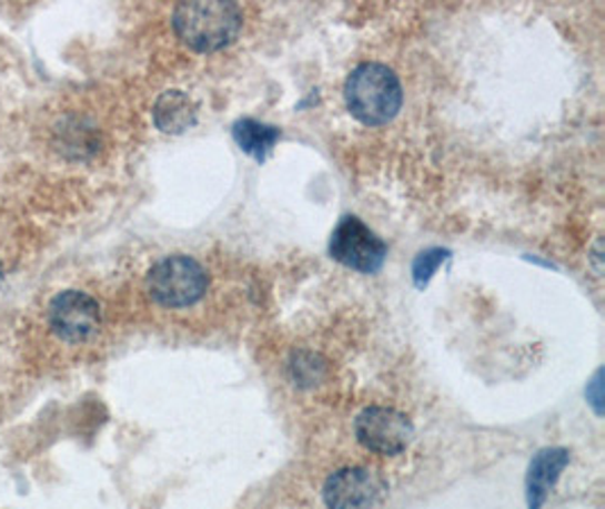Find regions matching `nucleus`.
I'll return each mask as SVG.
<instances>
[{"mask_svg":"<svg viewBox=\"0 0 605 509\" xmlns=\"http://www.w3.org/2000/svg\"><path fill=\"white\" fill-rule=\"evenodd\" d=\"M402 84L389 67L367 62L356 67L345 82V102L363 125H386L402 106Z\"/></svg>","mask_w":605,"mask_h":509,"instance_id":"nucleus-1","label":"nucleus"},{"mask_svg":"<svg viewBox=\"0 0 605 509\" xmlns=\"http://www.w3.org/2000/svg\"><path fill=\"white\" fill-rule=\"evenodd\" d=\"M175 34L198 52H213L236 41L243 30V10L236 3H182L173 12Z\"/></svg>","mask_w":605,"mask_h":509,"instance_id":"nucleus-2","label":"nucleus"},{"mask_svg":"<svg viewBox=\"0 0 605 509\" xmlns=\"http://www.w3.org/2000/svg\"><path fill=\"white\" fill-rule=\"evenodd\" d=\"M204 267L184 254L161 258L148 274L150 297L167 308H184L206 293Z\"/></svg>","mask_w":605,"mask_h":509,"instance_id":"nucleus-3","label":"nucleus"},{"mask_svg":"<svg viewBox=\"0 0 605 509\" xmlns=\"http://www.w3.org/2000/svg\"><path fill=\"white\" fill-rule=\"evenodd\" d=\"M329 252L345 267L372 274L386 261L389 247L356 215H347L334 230Z\"/></svg>","mask_w":605,"mask_h":509,"instance_id":"nucleus-4","label":"nucleus"},{"mask_svg":"<svg viewBox=\"0 0 605 509\" xmlns=\"http://www.w3.org/2000/svg\"><path fill=\"white\" fill-rule=\"evenodd\" d=\"M48 324L62 343L82 345L100 330L102 313L91 295L82 291H64L52 299L48 308Z\"/></svg>","mask_w":605,"mask_h":509,"instance_id":"nucleus-5","label":"nucleus"},{"mask_svg":"<svg viewBox=\"0 0 605 509\" xmlns=\"http://www.w3.org/2000/svg\"><path fill=\"white\" fill-rule=\"evenodd\" d=\"M356 437L367 450L379 452V456H400L413 439V424L393 408L372 406L359 415Z\"/></svg>","mask_w":605,"mask_h":509,"instance_id":"nucleus-6","label":"nucleus"},{"mask_svg":"<svg viewBox=\"0 0 605 509\" xmlns=\"http://www.w3.org/2000/svg\"><path fill=\"white\" fill-rule=\"evenodd\" d=\"M381 493V478L363 467L341 469L324 485V502L329 509H372Z\"/></svg>","mask_w":605,"mask_h":509,"instance_id":"nucleus-7","label":"nucleus"},{"mask_svg":"<svg viewBox=\"0 0 605 509\" xmlns=\"http://www.w3.org/2000/svg\"><path fill=\"white\" fill-rule=\"evenodd\" d=\"M567 462H569V456H567L565 448H546V450L537 452L531 469H528V480H526L531 509H540L548 489L556 485V480L561 478Z\"/></svg>","mask_w":605,"mask_h":509,"instance_id":"nucleus-8","label":"nucleus"},{"mask_svg":"<svg viewBox=\"0 0 605 509\" xmlns=\"http://www.w3.org/2000/svg\"><path fill=\"white\" fill-rule=\"evenodd\" d=\"M154 125L167 134H182L198 121V106L184 91L161 93L152 109Z\"/></svg>","mask_w":605,"mask_h":509,"instance_id":"nucleus-9","label":"nucleus"},{"mask_svg":"<svg viewBox=\"0 0 605 509\" xmlns=\"http://www.w3.org/2000/svg\"><path fill=\"white\" fill-rule=\"evenodd\" d=\"M280 136L282 132L278 128L259 123L254 119H243L234 125V141L245 154H250L259 163L265 161V156L270 154L274 143L280 141Z\"/></svg>","mask_w":605,"mask_h":509,"instance_id":"nucleus-10","label":"nucleus"},{"mask_svg":"<svg viewBox=\"0 0 605 509\" xmlns=\"http://www.w3.org/2000/svg\"><path fill=\"white\" fill-rule=\"evenodd\" d=\"M447 256H450V252H445V250H426V252H422V254L415 258V265H413V276H415L417 286H424V283H426V281L433 276V272L437 269V265L443 263Z\"/></svg>","mask_w":605,"mask_h":509,"instance_id":"nucleus-11","label":"nucleus"},{"mask_svg":"<svg viewBox=\"0 0 605 509\" xmlns=\"http://www.w3.org/2000/svg\"><path fill=\"white\" fill-rule=\"evenodd\" d=\"M0 286H3V265H0Z\"/></svg>","mask_w":605,"mask_h":509,"instance_id":"nucleus-12","label":"nucleus"}]
</instances>
